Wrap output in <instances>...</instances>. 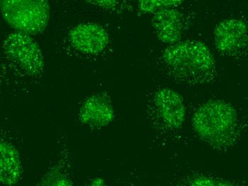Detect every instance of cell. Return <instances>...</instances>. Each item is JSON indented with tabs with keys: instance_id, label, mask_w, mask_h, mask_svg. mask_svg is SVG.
Listing matches in <instances>:
<instances>
[{
	"instance_id": "cell-1",
	"label": "cell",
	"mask_w": 248,
	"mask_h": 186,
	"mask_svg": "<svg viewBox=\"0 0 248 186\" xmlns=\"http://www.w3.org/2000/svg\"><path fill=\"white\" fill-rule=\"evenodd\" d=\"M159 65L170 79L185 85L208 84L216 79L217 73L209 48L196 40L170 45L160 56Z\"/></svg>"
},
{
	"instance_id": "cell-2",
	"label": "cell",
	"mask_w": 248,
	"mask_h": 186,
	"mask_svg": "<svg viewBox=\"0 0 248 186\" xmlns=\"http://www.w3.org/2000/svg\"><path fill=\"white\" fill-rule=\"evenodd\" d=\"M192 126L198 137L217 151H227L237 144L241 135L238 113L223 100H211L197 109Z\"/></svg>"
},
{
	"instance_id": "cell-3",
	"label": "cell",
	"mask_w": 248,
	"mask_h": 186,
	"mask_svg": "<svg viewBox=\"0 0 248 186\" xmlns=\"http://www.w3.org/2000/svg\"><path fill=\"white\" fill-rule=\"evenodd\" d=\"M148 119L153 129L162 135H175L186 120L184 99L169 87L157 89L151 94L146 108Z\"/></svg>"
},
{
	"instance_id": "cell-4",
	"label": "cell",
	"mask_w": 248,
	"mask_h": 186,
	"mask_svg": "<svg viewBox=\"0 0 248 186\" xmlns=\"http://www.w3.org/2000/svg\"><path fill=\"white\" fill-rule=\"evenodd\" d=\"M3 60L20 78L34 79L44 72V57L39 45L30 34L16 31L2 42Z\"/></svg>"
},
{
	"instance_id": "cell-5",
	"label": "cell",
	"mask_w": 248,
	"mask_h": 186,
	"mask_svg": "<svg viewBox=\"0 0 248 186\" xmlns=\"http://www.w3.org/2000/svg\"><path fill=\"white\" fill-rule=\"evenodd\" d=\"M3 19L16 31L39 34L49 19V4L45 0H1Z\"/></svg>"
},
{
	"instance_id": "cell-6",
	"label": "cell",
	"mask_w": 248,
	"mask_h": 186,
	"mask_svg": "<svg viewBox=\"0 0 248 186\" xmlns=\"http://www.w3.org/2000/svg\"><path fill=\"white\" fill-rule=\"evenodd\" d=\"M214 40L217 51L223 55H240L248 48V25L242 19H225L215 29Z\"/></svg>"
},
{
	"instance_id": "cell-7",
	"label": "cell",
	"mask_w": 248,
	"mask_h": 186,
	"mask_svg": "<svg viewBox=\"0 0 248 186\" xmlns=\"http://www.w3.org/2000/svg\"><path fill=\"white\" fill-rule=\"evenodd\" d=\"M71 46L84 54H99L109 43L108 32L98 24L81 23L72 29L68 35Z\"/></svg>"
},
{
	"instance_id": "cell-8",
	"label": "cell",
	"mask_w": 248,
	"mask_h": 186,
	"mask_svg": "<svg viewBox=\"0 0 248 186\" xmlns=\"http://www.w3.org/2000/svg\"><path fill=\"white\" fill-rule=\"evenodd\" d=\"M186 14L175 8H166L154 14L152 25L158 39L164 43H178L188 27Z\"/></svg>"
},
{
	"instance_id": "cell-9",
	"label": "cell",
	"mask_w": 248,
	"mask_h": 186,
	"mask_svg": "<svg viewBox=\"0 0 248 186\" xmlns=\"http://www.w3.org/2000/svg\"><path fill=\"white\" fill-rule=\"evenodd\" d=\"M78 118L83 125L93 129H100L109 125L115 118L109 97L104 93L89 97L80 107Z\"/></svg>"
},
{
	"instance_id": "cell-10",
	"label": "cell",
	"mask_w": 248,
	"mask_h": 186,
	"mask_svg": "<svg viewBox=\"0 0 248 186\" xmlns=\"http://www.w3.org/2000/svg\"><path fill=\"white\" fill-rule=\"evenodd\" d=\"M23 173L22 160L17 148L12 142L0 141V182L5 186H15Z\"/></svg>"
},
{
	"instance_id": "cell-11",
	"label": "cell",
	"mask_w": 248,
	"mask_h": 186,
	"mask_svg": "<svg viewBox=\"0 0 248 186\" xmlns=\"http://www.w3.org/2000/svg\"><path fill=\"white\" fill-rule=\"evenodd\" d=\"M162 186H246L234 180L198 170L173 175Z\"/></svg>"
},
{
	"instance_id": "cell-12",
	"label": "cell",
	"mask_w": 248,
	"mask_h": 186,
	"mask_svg": "<svg viewBox=\"0 0 248 186\" xmlns=\"http://www.w3.org/2000/svg\"><path fill=\"white\" fill-rule=\"evenodd\" d=\"M72 157L66 147L60 152V156L44 174L36 186H75L72 174Z\"/></svg>"
},
{
	"instance_id": "cell-13",
	"label": "cell",
	"mask_w": 248,
	"mask_h": 186,
	"mask_svg": "<svg viewBox=\"0 0 248 186\" xmlns=\"http://www.w3.org/2000/svg\"><path fill=\"white\" fill-rule=\"evenodd\" d=\"M183 1H156V0H141L138 3L139 10L143 14L157 13L166 8H174L182 4Z\"/></svg>"
},
{
	"instance_id": "cell-14",
	"label": "cell",
	"mask_w": 248,
	"mask_h": 186,
	"mask_svg": "<svg viewBox=\"0 0 248 186\" xmlns=\"http://www.w3.org/2000/svg\"><path fill=\"white\" fill-rule=\"evenodd\" d=\"M124 186H145L141 174L137 170H132L124 178Z\"/></svg>"
},
{
	"instance_id": "cell-15",
	"label": "cell",
	"mask_w": 248,
	"mask_h": 186,
	"mask_svg": "<svg viewBox=\"0 0 248 186\" xmlns=\"http://www.w3.org/2000/svg\"><path fill=\"white\" fill-rule=\"evenodd\" d=\"M88 2L92 4H96L100 7H104L105 9H116V6L119 4V1H113V0H104V1H99V0H95V1H89Z\"/></svg>"
},
{
	"instance_id": "cell-16",
	"label": "cell",
	"mask_w": 248,
	"mask_h": 186,
	"mask_svg": "<svg viewBox=\"0 0 248 186\" xmlns=\"http://www.w3.org/2000/svg\"><path fill=\"white\" fill-rule=\"evenodd\" d=\"M84 186H109L106 182L104 178L100 177H95L88 181L87 184Z\"/></svg>"
}]
</instances>
